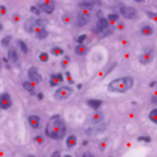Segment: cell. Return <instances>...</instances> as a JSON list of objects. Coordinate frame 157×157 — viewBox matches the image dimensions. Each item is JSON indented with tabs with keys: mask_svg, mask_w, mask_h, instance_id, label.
<instances>
[{
	"mask_svg": "<svg viewBox=\"0 0 157 157\" xmlns=\"http://www.w3.org/2000/svg\"><path fill=\"white\" fill-rule=\"evenodd\" d=\"M104 118V114L102 112H94L91 116H90V123L92 124H98L100 123Z\"/></svg>",
	"mask_w": 157,
	"mask_h": 157,
	"instance_id": "obj_15",
	"label": "cell"
},
{
	"mask_svg": "<svg viewBox=\"0 0 157 157\" xmlns=\"http://www.w3.org/2000/svg\"><path fill=\"white\" fill-rule=\"evenodd\" d=\"M146 15L148 16V17H149V18L156 20V13H154V12H150V11H148V12L146 13Z\"/></svg>",
	"mask_w": 157,
	"mask_h": 157,
	"instance_id": "obj_34",
	"label": "cell"
},
{
	"mask_svg": "<svg viewBox=\"0 0 157 157\" xmlns=\"http://www.w3.org/2000/svg\"><path fill=\"white\" fill-rule=\"evenodd\" d=\"M47 36H48V32L45 28L38 29V31L36 33V38H38L39 40H43V39H45Z\"/></svg>",
	"mask_w": 157,
	"mask_h": 157,
	"instance_id": "obj_19",
	"label": "cell"
},
{
	"mask_svg": "<svg viewBox=\"0 0 157 157\" xmlns=\"http://www.w3.org/2000/svg\"><path fill=\"white\" fill-rule=\"evenodd\" d=\"M0 70H1V63H0Z\"/></svg>",
	"mask_w": 157,
	"mask_h": 157,
	"instance_id": "obj_49",
	"label": "cell"
},
{
	"mask_svg": "<svg viewBox=\"0 0 157 157\" xmlns=\"http://www.w3.org/2000/svg\"><path fill=\"white\" fill-rule=\"evenodd\" d=\"M27 74H28V77H29V79H30L32 82H35V83H40V82L42 81V76H41V75L39 74V72H38L37 68L34 67H30L29 69H28Z\"/></svg>",
	"mask_w": 157,
	"mask_h": 157,
	"instance_id": "obj_9",
	"label": "cell"
},
{
	"mask_svg": "<svg viewBox=\"0 0 157 157\" xmlns=\"http://www.w3.org/2000/svg\"><path fill=\"white\" fill-rule=\"evenodd\" d=\"M47 24H48V21L45 18H43V17H40L38 19H36V25L37 26H39L40 28H45V26L47 25Z\"/></svg>",
	"mask_w": 157,
	"mask_h": 157,
	"instance_id": "obj_23",
	"label": "cell"
},
{
	"mask_svg": "<svg viewBox=\"0 0 157 157\" xmlns=\"http://www.w3.org/2000/svg\"><path fill=\"white\" fill-rule=\"evenodd\" d=\"M36 19L34 17H29L24 23V29L27 33H33L36 29Z\"/></svg>",
	"mask_w": 157,
	"mask_h": 157,
	"instance_id": "obj_12",
	"label": "cell"
},
{
	"mask_svg": "<svg viewBox=\"0 0 157 157\" xmlns=\"http://www.w3.org/2000/svg\"><path fill=\"white\" fill-rule=\"evenodd\" d=\"M37 97H38L39 100H42V99L44 98V95H43L42 93H39V94H37Z\"/></svg>",
	"mask_w": 157,
	"mask_h": 157,
	"instance_id": "obj_42",
	"label": "cell"
},
{
	"mask_svg": "<svg viewBox=\"0 0 157 157\" xmlns=\"http://www.w3.org/2000/svg\"><path fill=\"white\" fill-rule=\"evenodd\" d=\"M30 11H31L34 15H36V16H40V14H41L40 9H39L37 6H32L30 7Z\"/></svg>",
	"mask_w": 157,
	"mask_h": 157,
	"instance_id": "obj_30",
	"label": "cell"
},
{
	"mask_svg": "<svg viewBox=\"0 0 157 157\" xmlns=\"http://www.w3.org/2000/svg\"><path fill=\"white\" fill-rule=\"evenodd\" d=\"M108 19L107 20H109L110 22H116V21H118V19H119V16L117 15V14H110V15H108Z\"/></svg>",
	"mask_w": 157,
	"mask_h": 157,
	"instance_id": "obj_29",
	"label": "cell"
},
{
	"mask_svg": "<svg viewBox=\"0 0 157 157\" xmlns=\"http://www.w3.org/2000/svg\"><path fill=\"white\" fill-rule=\"evenodd\" d=\"M36 6L40 9V11L46 13V14H52L54 12V10H55V4L52 1H49V0L45 1L44 3L37 4Z\"/></svg>",
	"mask_w": 157,
	"mask_h": 157,
	"instance_id": "obj_5",
	"label": "cell"
},
{
	"mask_svg": "<svg viewBox=\"0 0 157 157\" xmlns=\"http://www.w3.org/2000/svg\"><path fill=\"white\" fill-rule=\"evenodd\" d=\"M51 53L54 55V56H62L64 54V50L59 47V46H55L51 49Z\"/></svg>",
	"mask_w": 157,
	"mask_h": 157,
	"instance_id": "obj_24",
	"label": "cell"
},
{
	"mask_svg": "<svg viewBox=\"0 0 157 157\" xmlns=\"http://www.w3.org/2000/svg\"><path fill=\"white\" fill-rule=\"evenodd\" d=\"M86 144H88V141H84V142H83V145L86 146Z\"/></svg>",
	"mask_w": 157,
	"mask_h": 157,
	"instance_id": "obj_46",
	"label": "cell"
},
{
	"mask_svg": "<svg viewBox=\"0 0 157 157\" xmlns=\"http://www.w3.org/2000/svg\"><path fill=\"white\" fill-rule=\"evenodd\" d=\"M135 2H137V3H142V2H144L145 0H134Z\"/></svg>",
	"mask_w": 157,
	"mask_h": 157,
	"instance_id": "obj_47",
	"label": "cell"
},
{
	"mask_svg": "<svg viewBox=\"0 0 157 157\" xmlns=\"http://www.w3.org/2000/svg\"><path fill=\"white\" fill-rule=\"evenodd\" d=\"M109 25V22L106 18L105 17H101L99 18V20L97 21L95 26L93 28V32L95 33V34H100L102 33L107 26Z\"/></svg>",
	"mask_w": 157,
	"mask_h": 157,
	"instance_id": "obj_6",
	"label": "cell"
},
{
	"mask_svg": "<svg viewBox=\"0 0 157 157\" xmlns=\"http://www.w3.org/2000/svg\"><path fill=\"white\" fill-rule=\"evenodd\" d=\"M134 86V79L131 76H125L113 80L108 85V90L113 93H125Z\"/></svg>",
	"mask_w": 157,
	"mask_h": 157,
	"instance_id": "obj_2",
	"label": "cell"
},
{
	"mask_svg": "<svg viewBox=\"0 0 157 157\" xmlns=\"http://www.w3.org/2000/svg\"><path fill=\"white\" fill-rule=\"evenodd\" d=\"M66 76H67V81L69 84H74V83H75V81L72 79L71 75H70V73H69V72H67V73H66Z\"/></svg>",
	"mask_w": 157,
	"mask_h": 157,
	"instance_id": "obj_36",
	"label": "cell"
},
{
	"mask_svg": "<svg viewBox=\"0 0 157 157\" xmlns=\"http://www.w3.org/2000/svg\"><path fill=\"white\" fill-rule=\"evenodd\" d=\"M105 129H106V124H95L94 126H92V127H89L88 129H86V134L87 135H98V134L104 132Z\"/></svg>",
	"mask_w": 157,
	"mask_h": 157,
	"instance_id": "obj_8",
	"label": "cell"
},
{
	"mask_svg": "<svg viewBox=\"0 0 157 157\" xmlns=\"http://www.w3.org/2000/svg\"><path fill=\"white\" fill-rule=\"evenodd\" d=\"M74 90L71 88L70 86H61L55 92V99L57 101H61V100H65L68 98L72 94H73Z\"/></svg>",
	"mask_w": 157,
	"mask_h": 157,
	"instance_id": "obj_3",
	"label": "cell"
},
{
	"mask_svg": "<svg viewBox=\"0 0 157 157\" xmlns=\"http://www.w3.org/2000/svg\"><path fill=\"white\" fill-rule=\"evenodd\" d=\"M0 13H1L2 16L6 15V8L5 6H0Z\"/></svg>",
	"mask_w": 157,
	"mask_h": 157,
	"instance_id": "obj_38",
	"label": "cell"
},
{
	"mask_svg": "<svg viewBox=\"0 0 157 157\" xmlns=\"http://www.w3.org/2000/svg\"><path fill=\"white\" fill-rule=\"evenodd\" d=\"M23 87L26 90L27 92H29L30 94H35V93H34V91H35V86H34V85H33L32 82L26 81V82L23 83Z\"/></svg>",
	"mask_w": 157,
	"mask_h": 157,
	"instance_id": "obj_21",
	"label": "cell"
},
{
	"mask_svg": "<svg viewBox=\"0 0 157 157\" xmlns=\"http://www.w3.org/2000/svg\"><path fill=\"white\" fill-rule=\"evenodd\" d=\"M155 84H156V82H155V81L152 82V83L150 84V87H153V86H155Z\"/></svg>",
	"mask_w": 157,
	"mask_h": 157,
	"instance_id": "obj_44",
	"label": "cell"
},
{
	"mask_svg": "<svg viewBox=\"0 0 157 157\" xmlns=\"http://www.w3.org/2000/svg\"><path fill=\"white\" fill-rule=\"evenodd\" d=\"M52 156H60V153H59V152H55V153L52 155Z\"/></svg>",
	"mask_w": 157,
	"mask_h": 157,
	"instance_id": "obj_43",
	"label": "cell"
},
{
	"mask_svg": "<svg viewBox=\"0 0 157 157\" xmlns=\"http://www.w3.org/2000/svg\"><path fill=\"white\" fill-rule=\"evenodd\" d=\"M83 156L84 157H87V156H89V157H93L94 155H91V153H89V152H86L84 155H83Z\"/></svg>",
	"mask_w": 157,
	"mask_h": 157,
	"instance_id": "obj_41",
	"label": "cell"
},
{
	"mask_svg": "<svg viewBox=\"0 0 157 157\" xmlns=\"http://www.w3.org/2000/svg\"><path fill=\"white\" fill-rule=\"evenodd\" d=\"M19 19H20V17H19L18 15H14V17H13V21H14V22L17 23L19 21Z\"/></svg>",
	"mask_w": 157,
	"mask_h": 157,
	"instance_id": "obj_39",
	"label": "cell"
},
{
	"mask_svg": "<svg viewBox=\"0 0 157 157\" xmlns=\"http://www.w3.org/2000/svg\"><path fill=\"white\" fill-rule=\"evenodd\" d=\"M102 104H103V102L101 100H97V99H91V100L87 101V105L94 110H98L100 108V106L102 105Z\"/></svg>",
	"mask_w": 157,
	"mask_h": 157,
	"instance_id": "obj_17",
	"label": "cell"
},
{
	"mask_svg": "<svg viewBox=\"0 0 157 157\" xmlns=\"http://www.w3.org/2000/svg\"><path fill=\"white\" fill-rule=\"evenodd\" d=\"M81 88H82V85L81 84L77 85V89H81Z\"/></svg>",
	"mask_w": 157,
	"mask_h": 157,
	"instance_id": "obj_48",
	"label": "cell"
},
{
	"mask_svg": "<svg viewBox=\"0 0 157 157\" xmlns=\"http://www.w3.org/2000/svg\"><path fill=\"white\" fill-rule=\"evenodd\" d=\"M90 20V14L88 12V9L86 8H83V10L78 14L77 17V21H78V25L80 26H84L86 25L87 23L89 22Z\"/></svg>",
	"mask_w": 157,
	"mask_h": 157,
	"instance_id": "obj_7",
	"label": "cell"
},
{
	"mask_svg": "<svg viewBox=\"0 0 157 157\" xmlns=\"http://www.w3.org/2000/svg\"><path fill=\"white\" fill-rule=\"evenodd\" d=\"M119 11L120 14L127 19H134L137 16V11L133 6H121Z\"/></svg>",
	"mask_w": 157,
	"mask_h": 157,
	"instance_id": "obj_4",
	"label": "cell"
},
{
	"mask_svg": "<svg viewBox=\"0 0 157 157\" xmlns=\"http://www.w3.org/2000/svg\"><path fill=\"white\" fill-rule=\"evenodd\" d=\"M154 59V55L152 52H144V54H142L141 56H139L138 60L142 65H148L149 63H151Z\"/></svg>",
	"mask_w": 157,
	"mask_h": 157,
	"instance_id": "obj_11",
	"label": "cell"
},
{
	"mask_svg": "<svg viewBox=\"0 0 157 157\" xmlns=\"http://www.w3.org/2000/svg\"><path fill=\"white\" fill-rule=\"evenodd\" d=\"M28 123L30 124V126L34 129H36L39 126L40 124V118L37 115H29L28 116Z\"/></svg>",
	"mask_w": 157,
	"mask_h": 157,
	"instance_id": "obj_14",
	"label": "cell"
},
{
	"mask_svg": "<svg viewBox=\"0 0 157 157\" xmlns=\"http://www.w3.org/2000/svg\"><path fill=\"white\" fill-rule=\"evenodd\" d=\"M64 82V77L61 74H54L50 75V86H57L59 84Z\"/></svg>",
	"mask_w": 157,
	"mask_h": 157,
	"instance_id": "obj_13",
	"label": "cell"
},
{
	"mask_svg": "<svg viewBox=\"0 0 157 157\" xmlns=\"http://www.w3.org/2000/svg\"><path fill=\"white\" fill-rule=\"evenodd\" d=\"M12 105V100L8 94H0V108L3 110L8 109Z\"/></svg>",
	"mask_w": 157,
	"mask_h": 157,
	"instance_id": "obj_10",
	"label": "cell"
},
{
	"mask_svg": "<svg viewBox=\"0 0 157 157\" xmlns=\"http://www.w3.org/2000/svg\"><path fill=\"white\" fill-rule=\"evenodd\" d=\"M70 63V57L69 56H65L63 59H62V62H61V66L63 68H67L68 67Z\"/></svg>",
	"mask_w": 157,
	"mask_h": 157,
	"instance_id": "obj_28",
	"label": "cell"
},
{
	"mask_svg": "<svg viewBox=\"0 0 157 157\" xmlns=\"http://www.w3.org/2000/svg\"><path fill=\"white\" fill-rule=\"evenodd\" d=\"M76 143H77V140H76V137L75 135L68 136L67 139V145L69 148H72V147L75 146L76 145Z\"/></svg>",
	"mask_w": 157,
	"mask_h": 157,
	"instance_id": "obj_22",
	"label": "cell"
},
{
	"mask_svg": "<svg viewBox=\"0 0 157 157\" xmlns=\"http://www.w3.org/2000/svg\"><path fill=\"white\" fill-rule=\"evenodd\" d=\"M86 37H87V36H86V35H80V36L77 37L76 41H77V43H78V44H83V43H84V41L86 39Z\"/></svg>",
	"mask_w": 157,
	"mask_h": 157,
	"instance_id": "obj_32",
	"label": "cell"
},
{
	"mask_svg": "<svg viewBox=\"0 0 157 157\" xmlns=\"http://www.w3.org/2000/svg\"><path fill=\"white\" fill-rule=\"evenodd\" d=\"M141 33H142V35H144L145 36H149L154 33V29L150 25H144V26L142 27Z\"/></svg>",
	"mask_w": 157,
	"mask_h": 157,
	"instance_id": "obj_20",
	"label": "cell"
},
{
	"mask_svg": "<svg viewBox=\"0 0 157 157\" xmlns=\"http://www.w3.org/2000/svg\"><path fill=\"white\" fill-rule=\"evenodd\" d=\"M7 56H8V59H9L11 62H13V63H16V62L17 61V58H18L17 53V51H16L14 48H12V49H10V50L8 51Z\"/></svg>",
	"mask_w": 157,
	"mask_h": 157,
	"instance_id": "obj_18",
	"label": "cell"
},
{
	"mask_svg": "<svg viewBox=\"0 0 157 157\" xmlns=\"http://www.w3.org/2000/svg\"><path fill=\"white\" fill-rule=\"evenodd\" d=\"M36 141L37 142V143H39V144H41V143H43V138L42 137H40V136H36Z\"/></svg>",
	"mask_w": 157,
	"mask_h": 157,
	"instance_id": "obj_40",
	"label": "cell"
},
{
	"mask_svg": "<svg viewBox=\"0 0 157 157\" xmlns=\"http://www.w3.org/2000/svg\"><path fill=\"white\" fill-rule=\"evenodd\" d=\"M17 42H18V45H19V47H20V49H21V51H22L23 53L26 54V53L28 52V47H27L26 44H25L23 40H21V39H19Z\"/></svg>",
	"mask_w": 157,
	"mask_h": 157,
	"instance_id": "obj_27",
	"label": "cell"
},
{
	"mask_svg": "<svg viewBox=\"0 0 157 157\" xmlns=\"http://www.w3.org/2000/svg\"><path fill=\"white\" fill-rule=\"evenodd\" d=\"M149 119L155 123V124H157V109H154L152 110L150 113H149Z\"/></svg>",
	"mask_w": 157,
	"mask_h": 157,
	"instance_id": "obj_26",
	"label": "cell"
},
{
	"mask_svg": "<svg viewBox=\"0 0 157 157\" xmlns=\"http://www.w3.org/2000/svg\"><path fill=\"white\" fill-rule=\"evenodd\" d=\"M39 59H40L41 62H47L48 59H49L48 54H46V53H41L39 55Z\"/></svg>",
	"mask_w": 157,
	"mask_h": 157,
	"instance_id": "obj_31",
	"label": "cell"
},
{
	"mask_svg": "<svg viewBox=\"0 0 157 157\" xmlns=\"http://www.w3.org/2000/svg\"><path fill=\"white\" fill-rule=\"evenodd\" d=\"M138 142H145V143H150L151 142V138L149 136H140L138 137Z\"/></svg>",
	"mask_w": 157,
	"mask_h": 157,
	"instance_id": "obj_33",
	"label": "cell"
},
{
	"mask_svg": "<svg viewBox=\"0 0 157 157\" xmlns=\"http://www.w3.org/2000/svg\"><path fill=\"white\" fill-rule=\"evenodd\" d=\"M62 20L65 24H69L70 21H71V18H70V17L68 15H64L63 17H62Z\"/></svg>",
	"mask_w": 157,
	"mask_h": 157,
	"instance_id": "obj_35",
	"label": "cell"
},
{
	"mask_svg": "<svg viewBox=\"0 0 157 157\" xmlns=\"http://www.w3.org/2000/svg\"><path fill=\"white\" fill-rule=\"evenodd\" d=\"M11 40H12V36H5V37L1 40V45H2L3 47H7V46L9 45V44H10Z\"/></svg>",
	"mask_w": 157,
	"mask_h": 157,
	"instance_id": "obj_25",
	"label": "cell"
},
{
	"mask_svg": "<svg viewBox=\"0 0 157 157\" xmlns=\"http://www.w3.org/2000/svg\"><path fill=\"white\" fill-rule=\"evenodd\" d=\"M153 104H156V96L153 97Z\"/></svg>",
	"mask_w": 157,
	"mask_h": 157,
	"instance_id": "obj_45",
	"label": "cell"
},
{
	"mask_svg": "<svg viewBox=\"0 0 157 157\" xmlns=\"http://www.w3.org/2000/svg\"><path fill=\"white\" fill-rule=\"evenodd\" d=\"M75 52L76 55L80 56H86L87 54V47L83 44H79L78 45L75 46Z\"/></svg>",
	"mask_w": 157,
	"mask_h": 157,
	"instance_id": "obj_16",
	"label": "cell"
},
{
	"mask_svg": "<svg viewBox=\"0 0 157 157\" xmlns=\"http://www.w3.org/2000/svg\"><path fill=\"white\" fill-rule=\"evenodd\" d=\"M67 127L60 115H54L50 118L45 127V134L54 140H61L65 137Z\"/></svg>",
	"mask_w": 157,
	"mask_h": 157,
	"instance_id": "obj_1",
	"label": "cell"
},
{
	"mask_svg": "<svg viewBox=\"0 0 157 157\" xmlns=\"http://www.w3.org/2000/svg\"><path fill=\"white\" fill-rule=\"evenodd\" d=\"M117 29L118 30H120V31H123L124 29V24L123 22H119L117 24Z\"/></svg>",
	"mask_w": 157,
	"mask_h": 157,
	"instance_id": "obj_37",
	"label": "cell"
}]
</instances>
